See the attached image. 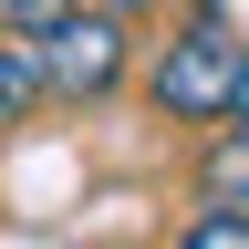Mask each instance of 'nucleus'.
<instances>
[{
  "instance_id": "f257e3e1",
  "label": "nucleus",
  "mask_w": 249,
  "mask_h": 249,
  "mask_svg": "<svg viewBox=\"0 0 249 249\" xmlns=\"http://www.w3.org/2000/svg\"><path fill=\"white\" fill-rule=\"evenodd\" d=\"M239 73H249V42H239L229 11H208V0H187V21H166V42L145 52V93H156L166 124H229Z\"/></svg>"
},
{
  "instance_id": "f03ea898",
  "label": "nucleus",
  "mask_w": 249,
  "mask_h": 249,
  "mask_svg": "<svg viewBox=\"0 0 249 249\" xmlns=\"http://www.w3.org/2000/svg\"><path fill=\"white\" fill-rule=\"evenodd\" d=\"M42 73L62 104H104V93H124V73H135V11H114V0H83V11H62L42 31Z\"/></svg>"
},
{
  "instance_id": "7ed1b4c3",
  "label": "nucleus",
  "mask_w": 249,
  "mask_h": 249,
  "mask_svg": "<svg viewBox=\"0 0 249 249\" xmlns=\"http://www.w3.org/2000/svg\"><path fill=\"white\" fill-rule=\"evenodd\" d=\"M197 208L249 218V124H208V156H197Z\"/></svg>"
},
{
  "instance_id": "20e7f679",
  "label": "nucleus",
  "mask_w": 249,
  "mask_h": 249,
  "mask_svg": "<svg viewBox=\"0 0 249 249\" xmlns=\"http://www.w3.org/2000/svg\"><path fill=\"white\" fill-rule=\"evenodd\" d=\"M42 93H52V73H42V31H0V135H11Z\"/></svg>"
},
{
  "instance_id": "39448f33",
  "label": "nucleus",
  "mask_w": 249,
  "mask_h": 249,
  "mask_svg": "<svg viewBox=\"0 0 249 249\" xmlns=\"http://www.w3.org/2000/svg\"><path fill=\"white\" fill-rule=\"evenodd\" d=\"M177 249H249V218H229V208H197L177 229Z\"/></svg>"
},
{
  "instance_id": "423d86ee",
  "label": "nucleus",
  "mask_w": 249,
  "mask_h": 249,
  "mask_svg": "<svg viewBox=\"0 0 249 249\" xmlns=\"http://www.w3.org/2000/svg\"><path fill=\"white\" fill-rule=\"evenodd\" d=\"M62 11H83V0H0V31H52Z\"/></svg>"
},
{
  "instance_id": "0eeeda50",
  "label": "nucleus",
  "mask_w": 249,
  "mask_h": 249,
  "mask_svg": "<svg viewBox=\"0 0 249 249\" xmlns=\"http://www.w3.org/2000/svg\"><path fill=\"white\" fill-rule=\"evenodd\" d=\"M229 124H249V73H239V104H229Z\"/></svg>"
},
{
  "instance_id": "6e6552de",
  "label": "nucleus",
  "mask_w": 249,
  "mask_h": 249,
  "mask_svg": "<svg viewBox=\"0 0 249 249\" xmlns=\"http://www.w3.org/2000/svg\"><path fill=\"white\" fill-rule=\"evenodd\" d=\"M208 11H229V21H239V0H208Z\"/></svg>"
},
{
  "instance_id": "1a4fd4ad",
  "label": "nucleus",
  "mask_w": 249,
  "mask_h": 249,
  "mask_svg": "<svg viewBox=\"0 0 249 249\" xmlns=\"http://www.w3.org/2000/svg\"><path fill=\"white\" fill-rule=\"evenodd\" d=\"M114 11H145V0H114Z\"/></svg>"
}]
</instances>
